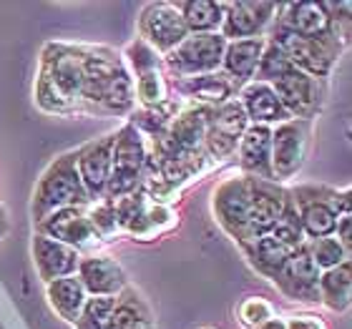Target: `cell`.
I'll return each instance as SVG.
<instances>
[{"instance_id": "cell-20", "label": "cell", "mask_w": 352, "mask_h": 329, "mask_svg": "<svg viewBox=\"0 0 352 329\" xmlns=\"http://www.w3.org/2000/svg\"><path fill=\"white\" fill-rule=\"evenodd\" d=\"M236 159H239V174L252 176V179H262V181H274V176H272L270 126H247V131L242 133L239 146H236Z\"/></svg>"}, {"instance_id": "cell-16", "label": "cell", "mask_w": 352, "mask_h": 329, "mask_svg": "<svg viewBox=\"0 0 352 329\" xmlns=\"http://www.w3.org/2000/svg\"><path fill=\"white\" fill-rule=\"evenodd\" d=\"M76 277L81 279L88 297H118L129 289V277L124 266L109 254H86L81 256Z\"/></svg>"}, {"instance_id": "cell-11", "label": "cell", "mask_w": 352, "mask_h": 329, "mask_svg": "<svg viewBox=\"0 0 352 329\" xmlns=\"http://www.w3.org/2000/svg\"><path fill=\"white\" fill-rule=\"evenodd\" d=\"M272 88L289 116L297 121H309V124H312V118L320 116L324 98H327V83L317 81L297 68H292L287 76L272 83Z\"/></svg>"}, {"instance_id": "cell-8", "label": "cell", "mask_w": 352, "mask_h": 329, "mask_svg": "<svg viewBox=\"0 0 352 329\" xmlns=\"http://www.w3.org/2000/svg\"><path fill=\"white\" fill-rule=\"evenodd\" d=\"M250 176L234 174L214 189L212 214L224 234L234 239L239 249L247 244V227H250Z\"/></svg>"}, {"instance_id": "cell-38", "label": "cell", "mask_w": 352, "mask_h": 329, "mask_svg": "<svg viewBox=\"0 0 352 329\" xmlns=\"http://www.w3.org/2000/svg\"><path fill=\"white\" fill-rule=\"evenodd\" d=\"M285 322L287 329H330L322 317L317 315H294L289 319H285Z\"/></svg>"}, {"instance_id": "cell-21", "label": "cell", "mask_w": 352, "mask_h": 329, "mask_svg": "<svg viewBox=\"0 0 352 329\" xmlns=\"http://www.w3.org/2000/svg\"><path fill=\"white\" fill-rule=\"evenodd\" d=\"M176 93L184 95L189 103H197V106H209V109H217L221 103L236 98V86L229 76H224L221 71L217 73H206V76H194V78H174Z\"/></svg>"}, {"instance_id": "cell-10", "label": "cell", "mask_w": 352, "mask_h": 329, "mask_svg": "<svg viewBox=\"0 0 352 329\" xmlns=\"http://www.w3.org/2000/svg\"><path fill=\"white\" fill-rule=\"evenodd\" d=\"M279 5L270 0H232L224 3V21L219 36L224 41L267 38L277 21Z\"/></svg>"}, {"instance_id": "cell-5", "label": "cell", "mask_w": 352, "mask_h": 329, "mask_svg": "<svg viewBox=\"0 0 352 329\" xmlns=\"http://www.w3.org/2000/svg\"><path fill=\"white\" fill-rule=\"evenodd\" d=\"M148 171V144L144 133L131 124H124L116 128V139H113V154H111V181L106 189L109 201H116L121 196H129L146 179Z\"/></svg>"}, {"instance_id": "cell-3", "label": "cell", "mask_w": 352, "mask_h": 329, "mask_svg": "<svg viewBox=\"0 0 352 329\" xmlns=\"http://www.w3.org/2000/svg\"><path fill=\"white\" fill-rule=\"evenodd\" d=\"M88 204H91V198H88L81 176H78L76 148H71V151L56 156L36 181L33 198H30V216H33V224H38L58 209Z\"/></svg>"}, {"instance_id": "cell-24", "label": "cell", "mask_w": 352, "mask_h": 329, "mask_svg": "<svg viewBox=\"0 0 352 329\" xmlns=\"http://www.w3.org/2000/svg\"><path fill=\"white\" fill-rule=\"evenodd\" d=\"M317 297H320V304L335 315L347 312L352 304V264L345 262L335 269L320 271Z\"/></svg>"}, {"instance_id": "cell-2", "label": "cell", "mask_w": 352, "mask_h": 329, "mask_svg": "<svg viewBox=\"0 0 352 329\" xmlns=\"http://www.w3.org/2000/svg\"><path fill=\"white\" fill-rule=\"evenodd\" d=\"M347 36H350V30L340 28V25H335L330 33H324L320 38H300L292 36L289 30L279 28V25H272L267 38L285 51V56L297 71L327 83V78L335 73V68H338L340 58L347 48Z\"/></svg>"}, {"instance_id": "cell-34", "label": "cell", "mask_w": 352, "mask_h": 329, "mask_svg": "<svg viewBox=\"0 0 352 329\" xmlns=\"http://www.w3.org/2000/svg\"><path fill=\"white\" fill-rule=\"evenodd\" d=\"M270 236H274L279 244L289 247L292 251H297L300 247L307 244V239H305V234H302V224H300V216H297V209H294L292 196H289V201H287L285 212H282V216L277 219V224L272 227Z\"/></svg>"}, {"instance_id": "cell-33", "label": "cell", "mask_w": 352, "mask_h": 329, "mask_svg": "<svg viewBox=\"0 0 352 329\" xmlns=\"http://www.w3.org/2000/svg\"><path fill=\"white\" fill-rule=\"evenodd\" d=\"M307 251L320 271L335 269V266H340V264L350 262V256H352V251H347L335 236H322V239L307 242Z\"/></svg>"}, {"instance_id": "cell-28", "label": "cell", "mask_w": 352, "mask_h": 329, "mask_svg": "<svg viewBox=\"0 0 352 329\" xmlns=\"http://www.w3.org/2000/svg\"><path fill=\"white\" fill-rule=\"evenodd\" d=\"M176 224H179V214L174 212V206L148 201L144 214L133 221V227L129 229L126 234L133 236V239H139V242H151L156 236H162L164 231L174 229Z\"/></svg>"}, {"instance_id": "cell-41", "label": "cell", "mask_w": 352, "mask_h": 329, "mask_svg": "<svg viewBox=\"0 0 352 329\" xmlns=\"http://www.w3.org/2000/svg\"><path fill=\"white\" fill-rule=\"evenodd\" d=\"M8 234V214L6 209H3V204H0V239Z\"/></svg>"}, {"instance_id": "cell-13", "label": "cell", "mask_w": 352, "mask_h": 329, "mask_svg": "<svg viewBox=\"0 0 352 329\" xmlns=\"http://www.w3.org/2000/svg\"><path fill=\"white\" fill-rule=\"evenodd\" d=\"M36 234H43L48 239L66 244V247L76 249L81 256L96 254V249L101 247V242L96 239L94 229L86 219V206H68V209H58V212L48 214L43 221L36 224Z\"/></svg>"}, {"instance_id": "cell-23", "label": "cell", "mask_w": 352, "mask_h": 329, "mask_svg": "<svg viewBox=\"0 0 352 329\" xmlns=\"http://www.w3.org/2000/svg\"><path fill=\"white\" fill-rule=\"evenodd\" d=\"M45 297H48V304H51L53 312L66 324H71V327H76V322H78V317H81L83 307H86L88 302L86 289H83L81 279L76 277V274L45 284Z\"/></svg>"}, {"instance_id": "cell-26", "label": "cell", "mask_w": 352, "mask_h": 329, "mask_svg": "<svg viewBox=\"0 0 352 329\" xmlns=\"http://www.w3.org/2000/svg\"><path fill=\"white\" fill-rule=\"evenodd\" d=\"M189 33H219L224 21V0H176Z\"/></svg>"}, {"instance_id": "cell-25", "label": "cell", "mask_w": 352, "mask_h": 329, "mask_svg": "<svg viewBox=\"0 0 352 329\" xmlns=\"http://www.w3.org/2000/svg\"><path fill=\"white\" fill-rule=\"evenodd\" d=\"M106 329H154V317L141 294L129 286L116 297V307L111 312Z\"/></svg>"}, {"instance_id": "cell-30", "label": "cell", "mask_w": 352, "mask_h": 329, "mask_svg": "<svg viewBox=\"0 0 352 329\" xmlns=\"http://www.w3.org/2000/svg\"><path fill=\"white\" fill-rule=\"evenodd\" d=\"M86 219L94 229L96 239L101 244L116 242L121 236V227H118L116 219V209H113V201L109 198H98V201H91L86 206Z\"/></svg>"}, {"instance_id": "cell-7", "label": "cell", "mask_w": 352, "mask_h": 329, "mask_svg": "<svg viewBox=\"0 0 352 329\" xmlns=\"http://www.w3.org/2000/svg\"><path fill=\"white\" fill-rule=\"evenodd\" d=\"M312 144V124L289 118L285 124L272 126V176L274 183L294 181L307 163Z\"/></svg>"}, {"instance_id": "cell-39", "label": "cell", "mask_w": 352, "mask_h": 329, "mask_svg": "<svg viewBox=\"0 0 352 329\" xmlns=\"http://www.w3.org/2000/svg\"><path fill=\"white\" fill-rule=\"evenodd\" d=\"M335 239H338L347 251H352V214H340L335 224Z\"/></svg>"}, {"instance_id": "cell-42", "label": "cell", "mask_w": 352, "mask_h": 329, "mask_svg": "<svg viewBox=\"0 0 352 329\" xmlns=\"http://www.w3.org/2000/svg\"><path fill=\"white\" fill-rule=\"evenodd\" d=\"M206 329H209V327H206Z\"/></svg>"}, {"instance_id": "cell-22", "label": "cell", "mask_w": 352, "mask_h": 329, "mask_svg": "<svg viewBox=\"0 0 352 329\" xmlns=\"http://www.w3.org/2000/svg\"><path fill=\"white\" fill-rule=\"evenodd\" d=\"M267 38H247V41H227L224 58H221V73L229 76L236 86L254 81L259 68V58L264 53Z\"/></svg>"}, {"instance_id": "cell-15", "label": "cell", "mask_w": 352, "mask_h": 329, "mask_svg": "<svg viewBox=\"0 0 352 329\" xmlns=\"http://www.w3.org/2000/svg\"><path fill=\"white\" fill-rule=\"evenodd\" d=\"M317 282H320V269L309 256L307 244L297 249L285 262V266L277 271V277L272 279V284L277 286L285 299L305 302V304H320Z\"/></svg>"}, {"instance_id": "cell-31", "label": "cell", "mask_w": 352, "mask_h": 329, "mask_svg": "<svg viewBox=\"0 0 352 329\" xmlns=\"http://www.w3.org/2000/svg\"><path fill=\"white\" fill-rule=\"evenodd\" d=\"M247 126H250L247 113H244V109L239 106L236 98H232V101L212 109L209 128H214V131H219V133H224V136H232V139L239 141L242 139V133L247 131Z\"/></svg>"}, {"instance_id": "cell-14", "label": "cell", "mask_w": 352, "mask_h": 329, "mask_svg": "<svg viewBox=\"0 0 352 329\" xmlns=\"http://www.w3.org/2000/svg\"><path fill=\"white\" fill-rule=\"evenodd\" d=\"M113 139H116V131H109L76 148V166H78V176L91 201L103 198L109 189Z\"/></svg>"}, {"instance_id": "cell-6", "label": "cell", "mask_w": 352, "mask_h": 329, "mask_svg": "<svg viewBox=\"0 0 352 329\" xmlns=\"http://www.w3.org/2000/svg\"><path fill=\"white\" fill-rule=\"evenodd\" d=\"M227 41L219 33H189L169 56H164V71L171 78H194L221 71Z\"/></svg>"}, {"instance_id": "cell-18", "label": "cell", "mask_w": 352, "mask_h": 329, "mask_svg": "<svg viewBox=\"0 0 352 329\" xmlns=\"http://www.w3.org/2000/svg\"><path fill=\"white\" fill-rule=\"evenodd\" d=\"M30 251H33L36 271L43 284H51V282L63 277H74L78 271V264H81V254L76 249L56 242V239H48L43 234H36V231H33Z\"/></svg>"}, {"instance_id": "cell-4", "label": "cell", "mask_w": 352, "mask_h": 329, "mask_svg": "<svg viewBox=\"0 0 352 329\" xmlns=\"http://www.w3.org/2000/svg\"><path fill=\"white\" fill-rule=\"evenodd\" d=\"M294 201L302 234L307 242L335 234L340 214H352L350 186H327V183H297L287 186Z\"/></svg>"}, {"instance_id": "cell-40", "label": "cell", "mask_w": 352, "mask_h": 329, "mask_svg": "<svg viewBox=\"0 0 352 329\" xmlns=\"http://www.w3.org/2000/svg\"><path fill=\"white\" fill-rule=\"evenodd\" d=\"M254 329H287V322L279 315H274L272 319H267V322L259 324V327H254Z\"/></svg>"}, {"instance_id": "cell-1", "label": "cell", "mask_w": 352, "mask_h": 329, "mask_svg": "<svg viewBox=\"0 0 352 329\" xmlns=\"http://www.w3.org/2000/svg\"><path fill=\"white\" fill-rule=\"evenodd\" d=\"M86 43L48 41L41 48L36 106L48 116H83Z\"/></svg>"}, {"instance_id": "cell-37", "label": "cell", "mask_w": 352, "mask_h": 329, "mask_svg": "<svg viewBox=\"0 0 352 329\" xmlns=\"http://www.w3.org/2000/svg\"><path fill=\"white\" fill-rule=\"evenodd\" d=\"M274 315H277L274 304H272L270 299H264V297H247V299H242L239 307H236V319H239V324H242L244 329L259 327V324H264Z\"/></svg>"}, {"instance_id": "cell-29", "label": "cell", "mask_w": 352, "mask_h": 329, "mask_svg": "<svg viewBox=\"0 0 352 329\" xmlns=\"http://www.w3.org/2000/svg\"><path fill=\"white\" fill-rule=\"evenodd\" d=\"M133 98L139 109H162L171 101V83L166 71H151L133 78Z\"/></svg>"}, {"instance_id": "cell-27", "label": "cell", "mask_w": 352, "mask_h": 329, "mask_svg": "<svg viewBox=\"0 0 352 329\" xmlns=\"http://www.w3.org/2000/svg\"><path fill=\"white\" fill-rule=\"evenodd\" d=\"M294 251L289 247H285V244H279L274 236L264 234L259 236L257 242L252 244L247 251H244V256H247V262L254 266V269L262 274V277H267L272 282V279L277 277V271L285 266V262L292 256Z\"/></svg>"}, {"instance_id": "cell-9", "label": "cell", "mask_w": 352, "mask_h": 329, "mask_svg": "<svg viewBox=\"0 0 352 329\" xmlns=\"http://www.w3.org/2000/svg\"><path fill=\"white\" fill-rule=\"evenodd\" d=\"M136 30H139L141 41L151 45L162 58L169 56L176 45L189 36L179 8L169 0H156V3L141 5L139 18H136Z\"/></svg>"}, {"instance_id": "cell-19", "label": "cell", "mask_w": 352, "mask_h": 329, "mask_svg": "<svg viewBox=\"0 0 352 329\" xmlns=\"http://www.w3.org/2000/svg\"><path fill=\"white\" fill-rule=\"evenodd\" d=\"M236 101L247 113V121L254 126H277L289 121V113L285 111L279 95L274 93L272 83H262V81H250L244 83L239 91H236Z\"/></svg>"}, {"instance_id": "cell-12", "label": "cell", "mask_w": 352, "mask_h": 329, "mask_svg": "<svg viewBox=\"0 0 352 329\" xmlns=\"http://www.w3.org/2000/svg\"><path fill=\"white\" fill-rule=\"evenodd\" d=\"M250 227H247V244L242 247V254L259 236L270 234L272 227L277 224L289 201V189L282 183L262 181V179L250 176Z\"/></svg>"}, {"instance_id": "cell-36", "label": "cell", "mask_w": 352, "mask_h": 329, "mask_svg": "<svg viewBox=\"0 0 352 329\" xmlns=\"http://www.w3.org/2000/svg\"><path fill=\"white\" fill-rule=\"evenodd\" d=\"M113 307H116V297H88L76 329H106Z\"/></svg>"}, {"instance_id": "cell-17", "label": "cell", "mask_w": 352, "mask_h": 329, "mask_svg": "<svg viewBox=\"0 0 352 329\" xmlns=\"http://www.w3.org/2000/svg\"><path fill=\"white\" fill-rule=\"evenodd\" d=\"M274 25L289 30L292 36L320 38V36H324V33H330L338 23L330 18L327 3H317V0H297V3L279 5Z\"/></svg>"}, {"instance_id": "cell-32", "label": "cell", "mask_w": 352, "mask_h": 329, "mask_svg": "<svg viewBox=\"0 0 352 329\" xmlns=\"http://www.w3.org/2000/svg\"><path fill=\"white\" fill-rule=\"evenodd\" d=\"M121 58H124L131 78H139V76L151 73V71H164V58L151 48V45L144 43L141 38H133L131 43L126 45L124 53H121Z\"/></svg>"}, {"instance_id": "cell-35", "label": "cell", "mask_w": 352, "mask_h": 329, "mask_svg": "<svg viewBox=\"0 0 352 329\" xmlns=\"http://www.w3.org/2000/svg\"><path fill=\"white\" fill-rule=\"evenodd\" d=\"M292 68L294 66L289 63V58L285 56V51H282L274 41H270V38H267V45H264V53H262V58H259V68H257L254 81L274 83V81H279L282 76L289 73Z\"/></svg>"}]
</instances>
